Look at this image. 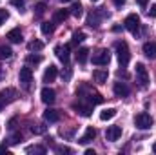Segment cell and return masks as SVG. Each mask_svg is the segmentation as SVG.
Masks as SVG:
<instances>
[{
	"label": "cell",
	"instance_id": "1",
	"mask_svg": "<svg viewBox=\"0 0 156 155\" xmlns=\"http://www.w3.org/2000/svg\"><path fill=\"white\" fill-rule=\"evenodd\" d=\"M76 95L80 97V100H85V102H89V104H93V106L104 102V97H102L98 91H94L91 86H87L85 82L80 84V88L76 89Z\"/></svg>",
	"mask_w": 156,
	"mask_h": 155
},
{
	"label": "cell",
	"instance_id": "2",
	"mask_svg": "<svg viewBox=\"0 0 156 155\" xmlns=\"http://www.w3.org/2000/svg\"><path fill=\"white\" fill-rule=\"evenodd\" d=\"M107 17H109V13H107L104 7L93 9V11L89 13V17H87V24H89L91 28H100L102 20H104V18H107Z\"/></svg>",
	"mask_w": 156,
	"mask_h": 155
},
{
	"label": "cell",
	"instance_id": "3",
	"mask_svg": "<svg viewBox=\"0 0 156 155\" xmlns=\"http://www.w3.org/2000/svg\"><path fill=\"white\" fill-rule=\"evenodd\" d=\"M116 53H118V62H120V66L125 68V66L129 64V60H131V51H129V46H127L125 40L116 42Z\"/></svg>",
	"mask_w": 156,
	"mask_h": 155
},
{
	"label": "cell",
	"instance_id": "4",
	"mask_svg": "<svg viewBox=\"0 0 156 155\" xmlns=\"http://www.w3.org/2000/svg\"><path fill=\"white\" fill-rule=\"evenodd\" d=\"M153 124H154V119L149 113H145V112H142V113H138L134 117V126L140 128V130H151Z\"/></svg>",
	"mask_w": 156,
	"mask_h": 155
},
{
	"label": "cell",
	"instance_id": "5",
	"mask_svg": "<svg viewBox=\"0 0 156 155\" xmlns=\"http://www.w3.org/2000/svg\"><path fill=\"white\" fill-rule=\"evenodd\" d=\"M134 73H136V82H138L140 88H147L149 86V73H147V68L142 62H136Z\"/></svg>",
	"mask_w": 156,
	"mask_h": 155
},
{
	"label": "cell",
	"instance_id": "6",
	"mask_svg": "<svg viewBox=\"0 0 156 155\" xmlns=\"http://www.w3.org/2000/svg\"><path fill=\"white\" fill-rule=\"evenodd\" d=\"M123 24H125V28L133 33V35H138V31H140V17L136 15V13H131V15H127L125 17V20H123Z\"/></svg>",
	"mask_w": 156,
	"mask_h": 155
},
{
	"label": "cell",
	"instance_id": "7",
	"mask_svg": "<svg viewBox=\"0 0 156 155\" xmlns=\"http://www.w3.org/2000/svg\"><path fill=\"white\" fill-rule=\"evenodd\" d=\"M18 80H20V84H22V88L26 89V91H29L31 89V82H33V71H31V68H22L20 70V73H18Z\"/></svg>",
	"mask_w": 156,
	"mask_h": 155
},
{
	"label": "cell",
	"instance_id": "8",
	"mask_svg": "<svg viewBox=\"0 0 156 155\" xmlns=\"http://www.w3.org/2000/svg\"><path fill=\"white\" fill-rule=\"evenodd\" d=\"M109 60H111V55L107 49H98L93 55V64H96V66H107Z\"/></svg>",
	"mask_w": 156,
	"mask_h": 155
},
{
	"label": "cell",
	"instance_id": "9",
	"mask_svg": "<svg viewBox=\"0 0 156 155\" xmlns=\"http://www.w3.org/2000/svg\"><path fill=\"white\" fill-rule=\"evenodd\" d=\"M55 53H56V57L64 62V64H67L69 62V53H71V46L69 44H64V46H56L55 47Z\"/></svg>",
	"mask_w": 156,
	"mask_h": 155
},
{
	"label": "cell",
	"instance_id": "10",
	"mask_svg": "<svg viewBox=\"0 0 156 155\" xmlns=\"http://www.w3.org/2000/svg\"><path fill=\"white\" fill-rule=\"evenodd\" d=\"M40 99H42V102H45V104H53L55 100H56V91L53 89V88H42V91H40Z\"/></svg>",
	"mask_w": 156,
	"mask_h": 155
},
{
	"label": "cell",
	"instance_id": "11",
	"mask_svg": "<svg viewBox=\"0 0 156 155\" xmlns=\"http://www.w3.org/2000/svg\"><path fill=\"white\" fill-rule=\"evenodd\" d=\"M73 108H75V112H76L78 115H82V117H91V112H93V104L83 102V100H80Z\"/></svg>",
	"mask_w": 156,
	"mask_h": 155
},
{
	"label": "cell",
	"instance_id": "12",
	"mask_svg": "<svg viewBox=\"0 0 156 155\" xmlns=\"http://www.w3.org/2000/svg\"><path fill=\"white\" fill-rule=\"evenodd\" d=\"M122 137V128L120 126H109L107 130H105V139L109 141V142H115Z\"/></svg>",
	"mask_w": 156,
	"mask_h": 155
},
{
	"label": "cell",
	"instance_id": "13",
	"mask_svg": "<svg viewBox=\"0 0 156 155\" xmlns=\"http://www.w3.org/2000/svg\"><path fill=\"white\" fill-rule=\"evenodd\" d=\"M113 91H115L116 97H127V95L131 93V89H129V86H127L125 82H115Z\"/></svg>",
	"mask_w": 156,
	"mask_h": 155
},
{
	"label": "cell",
	"instance_id": "14",
	"mask_svg": "<svg viewBox=\"0 0 156 155\" xmlns=\"http://www.w3.org/2000/svg\"><path fill=\"white\" fill-rule=\"evenodd\" d=\"M94 137H96V130H94V128H87V130H85V133L80 137V141H78V142H80V144H89V142H93V141H94Z\"/></svg>",
	"mask_w": 156,
	"mask_h": 155
},
{
	"label": "cell",
	"instance_id": "15",
	"mask_svg": "<svg viewBox=\"0 0 156 155\" xmlns=\"http://www.w3.org/2000/svg\"><path fill=\"white\" fill-rule=\"evenodd\" d=\"M144 55L151 60L156 59V42H145L144 44Z\"/></svg>",
	"mask_w": 156,
	"mask_h": 155
},
{
	"label": "cell",
	"instance_id": "16",
	"mask_svg": "<svg viewBox=\"0 0 156 155\" xmlns=\"http://www.w3.org/2000/svg\"><path fill=\"white\" fill-rule=\"evenodd\" d=\"M58 75V68L56 66H49V68H45V71H44V82H53L55 78Z\"/></svg>",
	"mask_w": 156,
	"mask_h": 155
},
{
	"label": "cell",
	"instance_id": "17",
	"mask_svg": "<svg viewBox=\"0 0 156 155\" xmlns=\"http://www.w3.org/2000/svg\"><path fill=\"white\" fill-rule=\"evenodd\" d=\"M44 119H45L47 122H58V120H60V112H58V110H53V108H47V110L44 112Z\"/></svg>",
	"mask_w": 156,
	"mask_h": 155
},
{
	"label": "cell",
	"instance_id": "18",
	"mask_svg": "<svg viewBox=\"0 0 156 155\" xmlns=\"http://www.w3.org/2000/svg\"><path fill=\"white\" fill-rule=\"evenodd\" d=\"M7 39H9V42H13V44H20L22 42V31H20V28L11 29L7 33Z\"/></svg>",
	"mask_w": 156,
	"mask_h": 155
},
{
	"label": "cell",
	"instance_id": "19",
	"mask_svg": "<svg viewBox=\"0 0 156 155\" xmlns=\"http://www.w3.org/2000/svg\"><path fill=\"white\" fill-rule=\"evenodd\" d=\"M109 77V73H107V70H94L93 71V78H94V82H98V84H104L105 80Z\"/></svg>",
	"mask_w": 156,
	"mask_h": 155
},
{
	"label": "cell",
	"instance_id": "20",
	"mask_svg": "<svg viewBox=\"0 0 156 155\" xmlns=\"http://www.w3.org/2000/svg\"><path fill=\"white\" fill-rule=\"evenodd\" d=\"M67 17H69V11H67V9H56L55 15H53V22H55V24H60V22H64Z\"/></svg>",
	"mask_w": 156,
	"mask_h": 155
},
{
	"label": "cell",
	"instance_id": "21",
	"mask_svg": "<svg viewBox=\"0 0 156 155\" xmlns=\"http://www.w3.org/2000/svg\"><path fill=\"white\" fill-rule=\"evenodd\" d=\"M87 57H89V49L87 47H80L76 51V62L78 64H85L87 62Z\"/></svg>",
	"mask_w": 156,
	"mask_h": 155
},
{
	"label": "cell",
	"instance_id": "22",
	"mask_svg": "<svg viewBox=\"0 0 156 155\" xmlns=\"http://www.w3.org/2000/svg\"><path fill=\"white\" fill-rule=\"evenodd\" d=\"M116 117V110L115 108H107V110H104L102 113H100V119L102 120H111V119H115Z\"/></svg>",
	"mask_w": 156,
	"mask_h": 155
},
{
	"label": "cell",
	"instance_id": "23",
	"mask_svg": "<svg viewBox=\"0 0 156 155\" xmlns=\"http://www.w3.org/2000/svg\"><path fill=\"white\" fill-rule=\"evenodd\" d=\"M2 95H4V99H5V102H13V100L16 99V91H15L13 88L4 89V91H2Z\"/></svg>",
	"mask_w": 156,
	"mask_h": 155
},
{
	"label": "cell",
	"instance_id": "24",
	"mask_svg": "<svg viewBox=\"0 0 156 155\" xmlns=\"http://www.w3.org/2000/svg\"><path fill=\"white\" fill-rule=\"evenodd\" d=\"M40 29H42L44 35H51V33L55 31V22H42Z\"/></svg>",
	"mask_w": 156,
	"mask_h": 155
},
{
	"label": "cell",
	"instance_id": "25",
	"mask_svg": "<svg viewBox=\"0 0 156 155\" xmlns=\"http://www.w3.org/2000/svg\"><path fill=\"white\" fill-rule=\"evenodd\" d=\"M27 49H29V51H42V49H44V42H42V40H31V42L27 44Z\"/></svg>",
	"mask_w": 156,
	"mask_h": 155
},
{
	"label": "cell",
	"instance_id": "26",
	"mask_svg": "<svg viewBox=\"0 0 156 155\" xmlns=\"http://www.w3.org/2000/svg\"><path fill=\"white\" fill-rule=\"evenodd\" d=\"M13 57V49L9 46H0V60L4 59H11Z\"/></svg>",
	"mask_w": 156,
	"mask_h": 155
},
{
	"label": "cell",
	"instance_id": "27",
	"mask_svg": "<svg viewBox=\"0 0 156 155\" xmlns=\"http://www.w3.org/2000/svg\"><path fill=\"white\" fill-rule=\"evenodd\" d=\"M71 15L76 17V18H80V17L83 15V7H82V4H73V7H71Z\"/></svg>",
	"mask_w": 156,
	"mask_h": 155
},
{
	"label": "cell",
	"instance_id": "28",
	"mask_svg": "<svg viewBox=\"0 0 156 155\" xmlns=\"http://www.w3.org/2000/svg\"><path fill=\"white\" fill-rule=\"evenodd\" d=\"M26 152H27V153H40V155H44V153H45V148H44V146H40V144H35V146H29Z\"/></svg>",
	"mask_w": 156,
	"mask_h": 155
},
{
	"label": "cell",
	"instance_id": "29",
	"mask_svg": "<svg viewBox=\"0 0 156 155\" xmlns=\"http://www.w3.org/2000/svg\"><path fill=\"white\" fill-rule=\"evenodd\" d=\"M83 40H85V33L83 31H75L73 33V44H80Z\"/></svg>",
	"mask_w": 156,
	"mask_h": 155
},
{
	"label": "cell",
	"instance_id": "30",
	"mask_svg": "<svg viewBox=\"0 0 156 155\" xmlns=\"http://www.w3.org/2000/svg\"><path fill=\"white\" fill-rule=\"evenodd\" d=\"M31 131H33L35 135H42V133H45V126H44V124H33V126H31Z\"/></svg>",
	"mask_w": 156,
	"mask_h": 155
},
{
	"label": "cell",
	"instance_id": "31",
	"mask_svg": "<svg viewBox=\"0 0 156 155\" xmlns=\"http://www.w3.org/2000/svg\"><path fill=\"white\" fill-rule=\"evenodd\" d=\"M44 13H45V4H44V2H38V4L35 6V15H37V17H42Z\"/></svg>",
	"mask_w": 156,
	"mask_h": 155
},
{
	"label": "cell",
	"instance_id": "32",
	"mask_svg": "<svg viewBox=\"0 0 156 155\" xmlns=\"http://www.w3.org/2000/svg\"><path fill=\"white\" fill-rule=\"evenodd\" d=\"M11 6H15L18 11H24V7H26V0H11Z\"/></svg>",
	"mask_w": 156,
	"mask_h": 155
},
{
	"label": "cell",
	"instance_id": "33",
	"mask_svg": "<svg viewBox=\"0 0 156 155\" xmlns=\"http://www.w3.org/2000/svg\"><path fill=\"white\" fill-rule=\"evenodd\" d=\"M40 62H42L40 55H29L27 57V64H40Z\"/></svg>",
	"mask_w": 156,
	"mask_h": 155
},
{
	"label": "cell",
	"instance_id": "34",
	"mask_svg": "<svg viewBox=\"0 0 156 155\" xmlns=\"http://www.w3.org/2000/svg\"><path fill=\"white\" fill-rule=\"evenodd\" d=\"M55 152H56V153H73V150L67 148V146H56Z\"/></svg>",
	"mask_w": 156,
	"mask_h": 155
},
{
	"label": "cell",
	"instance_id": "35",
	"mask_svg": "<svg viewBox=\"0 0 156 155\" xmlns=\"http://www.w3.org/2000/svg\"><path fill=\"white\" fill-rule=\"evenodd\" d=\"M20 139H22V135H20V133H15V135H11V137H9V141H7V142H9V144H18V141H20Z\"/></svg>",
	"mask_w": 156,
	"mask_h": 155
},
{
	"label": "cell",
	"instance_id": "36",
	"mask_svg": "<svg viewBox=\"0 0 156 155\" xmlns=\"http://www.w3.org/2000/svg\"><path fill=\"white\" fill-rule=\"evenodd\" d=\"M9 18V13L5 11V9H0V26L2 24H5V20Z\"/></svg>",
	"mask_w": 156,
	"mask_h": 155
},
{
	"label": "cell",
	"instance_id": "37",
	"mask_svg": "<svg viewBox=\"0 0 156 155\" xmlns=\"http://www.w3.org/2000/svg\"><path fill=\"white\" fill-rule=\"evenodd\" d=\"M147 15H149V17H153V18L156 17V4H153V6H151V9L147 11Z\"/></svg>",
	"mask_w": 156,
	"mask_h": 155
},
{
	"label": "cell",
	"instance_id": "38",
	"mask_svg": "<svg viewBox=\"0 0 156 155\" xmlns=\"http://www.w3.org/2000/svg\"><path fill=\"white\" fill-rule=\"evenodd\" d=\"M71 75H73V73H71V70L67 68V70H66V73H62V78H64V80H69V78H71Z\"/></svg>",
	"mask_w": 156,
	"mask_h": 155
},
{
	"label": "cell",
	"instance_id": "39",
	"mask_svg": "<svg viewBox=\"0 0 156 155\" xmlns=\"http://www.w3.org/2000/svg\"><path fill=\"white\" fill-rule=\"evenodd\" d=\"M4 106H5V99H4V95L0 93V112L4 110Z\"/></svg>",
	"mask_w": 156,
	"mask_h": 155
},
{
	"label": "cell",
	"instance_id": "40",
	"mask_svg": "<svg viewBox=\"0 0 156 155\" xmlns=\"http://www.w3.org/2000/svg\"><path fill=\"white\" fill-rule=\"evenodd\" d=\"M113 2H115V6H118V7H120V6H123V4H125V0H113Z\"/></svg>",
	"mask_w": 156,
	"mask_h": 155
},
{
	"label": "cell",
	"instance_id": "41",
	"mask_svg": "<svg viewBox=\"0 0 156 155\" xmlns=\"http://www.w3.org/2000/svg\"><path fill=\"white\" fill-rule=\"evenodd\" d=\"M15 122H16V120H15V119H11V120H9V128H11V130H13V128H15Z\"/></svg>",
	"mask_w": 156,
	"mask_h": 155
},
{
	"label": "cell",
	"instance_id": "42",
	"mask_svg": "<svg viewBox=\"0 0 156 155\" xmlns=\"http://www.w3.org/2000/svg\"><path fill=\"white\" fill-rule=\"evenodd\" d=\"M136 2H138L140 6H147V2H149V0H136Z\"/></svg>",
	"mask_w": 156,
	"mask_h": 155
},
{
	"label": "cell",
	"instance_id": "43",
	"mask_svg": "<svg viewBox=\"0 0 156 155\" xmlns=\"http://www.w3.org/2000/svg\"><path fill=\"white\" fill-rule=\"evenodd\" d=\"M2 152H7V148H5V146H0V153H2Z\"/></svg>",
	"mask_w": 156,
	"mask_h": 155
},
{
	"label": "cell",
	"instance_id": "44",
	"mask_svg": "<svg viewBox=\"0 0 156 155\" xmlns=\"http://www.w3.org/2000/svg\"><path fill=\"white\" fill-rule=\"evenodd\" d=\"M153 152H154V153H156V142H154V144H153Z\"/></svg>",
	"mask_w": 156,
	"mask_h": 155
},
{
	"label": "cell",
	"instance_id": "45",
	"mask_svg": "<svg viewBox=\"0 0 156 155\" xmlns=\"http://www.w3.org/2000/svg\"><path fill=\"white\" fill-rule=\"evenodd\" d=\"M60 2H71V0H60Z\"/></svg>",
	"mask_w": 156,
	"mask_h": 155
},
{
	"label": "cell",
	"instance_id": "46",
	"mask_svg": "<svg viewBox=\"0 0 156 155\" xmlns=\"http://www.w3.org/2000/svg\"><path fill=\"white\" fill-rule=\"evenodd\" d=\"M91 2H98V0H91Z\"/></svg>",
	"mask_w": 156,
	"mask_h": 155
}]
</instances>
